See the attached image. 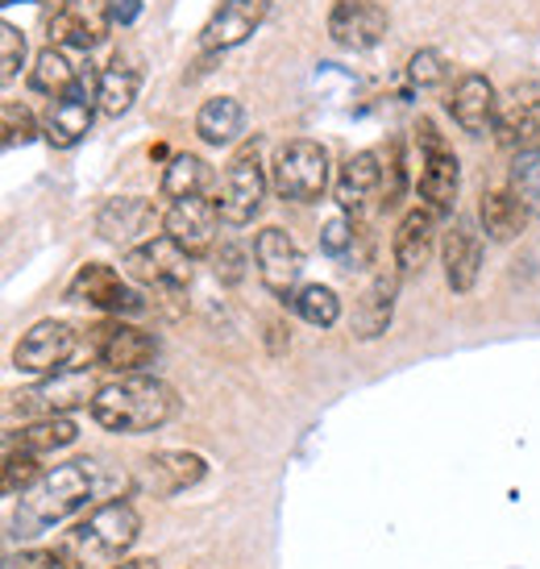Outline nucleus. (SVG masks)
Wrapping results in <instances>:
<instances>
[{"instance_id":"nucleus-1","label":"nucleus","mask_w":540,"mask_h":569,"mask_svg":"<svg viewBox=\"0 0 540 569\" xmlns=\"http://www.w3.org/2000/svg\"><path fill=\"white\" fill-rule=\"evenodd\" d=\"M179 411V396L171 382L154 379V375H117V379L100 382L92 399V420L104 432L117 437H142L154 428L171 425Z\"/></svg>"},{"instance_id":"nucleus-2","label":"nucleus","mask_w":540,"mask_h":569,"mask_svg":"<svg viewBox=\"0 0 540 569\" xmlns=\"http://www.w3.org/2000/svg\"><path fill=\"white\" fill-rule=\"evenodd\" d=\"M96 495V461L92 458H76L54 466L38 478L21 503H17L13 516V540H33L59 528L63 520H71L80 507H88V499Z\"/></svg>"},{"instance_id":"nucleus-3","label":"nucleus","mask_w":540,"mask_h":569,"mask_svg":"<svg viewBox=\"0 0 540 569\" xmlns=\"http://www.w3.org/2000/svg\"><path fill=\"white\" fill-rule=\"evenodd\" d=\"M142 537V516L129 499H104L96 503L80 523H71L63 540L54 545L76 569H112L129 557Z\"/></svg>"},{"instance_id":"nucleus-4","label":"nucleus","mask_w":540,"mask_h":569,"mask_svg":"<svg viewBox=\"0 0 540 569\" xmlns=\"http://www.w3.org/2000/svg\"><path fill=\"white\" fill-rule=\"evenodd\" d=\"M416 191H420V204L437 212V217H449L453 204H458V188H461V162L453 154V146L437 133L432 121H420L416 126Z\"/></svg>"},{"instance_id":"nucleus-5","label":"nucleus","mask_w":540,"mask_h":569,"mask_svg":"<svg viewBox=\"0 0 540 569\" xmlns=\"http://www.w3.org/2000/svg\"><path fill=\"white\" fill-rule=\"evenodd\" d=\"M270 188L279 200L291 204H312L329 188V154L324 146L312 138H296V142L279 146L274 167H270Z\"/></svg>"},{"instance_id":"nucleus-6","label":"nucleus","mask_w":540,"mask_h":569,"mask_svg":"<svg viewBox=\"0 0 540 569\" xmlns=\"http://www.w3.org/2000/svg\"><path fill=\"white\" fill-rule=\"evenodd\" d=\"M262 200H267V167H262V150L258 142H246L229 159L221 174V191H217V212H221L224 224H250L262 212Z\"/></svg>"},{"instance_id":"nucleus-7","label":"nucleus","mask_w":540,"mask_h":569,"mask_svg":"<svg viewBox=\"0 0 540 569\" xmlns=\"http://www.w3.org/2000/svg\"><path fill=\"white\" fill-rule=\"evenodd\" d=\"M80 341L83 337L76 325H67V320H38L30 332H21V341L13 349V366L21 375H38V379L59 375V370L76 362Z\"/></svg>"},{"instance_id":"nucleus-8","label":"nucleus","mask_w":540,"mask_h":569,"mask_svg":"<svg viewBox=\"0 0 540 569\" xmlns=\"http://www.w3.org/2000/svg\"><path fill=\"white\" fill-rule=\"evenodd\" d=\"M88 346H92V362L100 370H112V375H142L159 353V341L150 332L126 325L121 317L88 329Z\"/></svg>"},{"instance_id":"nucleus-9","label":"nucleus","mask_w":540,"mask_h":569,"mask_svg":"<svg viewBox=\"0 0 540 569\" xmlns=\"http://www.w3.org/2000/svg\"><path fill=\"white\" fill-rule=\"evenodd\" d=\"M208 478V461L188 449H159L133 466V487L154 499H176Z\"/></svg>"},{"instance_id":"nucleus-10","label":"nucleus","mask_w":540,"mask_h":569,"mask_svg":"<svg viewBox=\"0 0 540 569\" xmlns=\"http://www.w3.org/2000/svg\"><path fill=\"white\" fill-rule=\"evenodd\" d=\"M96 379L92 370H83V366H67L59 375H47V379L30 387V391H21L13 396V408H21L26 416H67V411L76 408H92L96 399Z\"/></svg>"},{"instance_id":"nucleus-11","label":"nucleus","mask_w":540,"mask_h":569,"mask_svg":"<svg viewBox=\"0 0 540 569\" xmlns=\"http://www.w3.org/2000/svg\"><path fill=\"white\" fill-rule=\"evenodd\" d=\"M126 270L154 291H183L191 283V253L176 246L167 233H159V238L126 250Z\"/></svg>"},{"instance_id":"nucleus-12","label":"nucleus","mask_w":540,"mask_h":569,"mask_svg":"<svg viewBox=\"0 0 540 569\" xmlns=\"http://www.w3.org/2000/svg\"><path fill=\"white\" fill-rule=\"evenodd\" d=\"M96 104H100V76L92 71H83V80L71 88L67 96L59 100H50V112H47V142L54 150H71V146H80L88 138V129H92V117H96Z\"/></svg>"},{"instance_id":"nucleus-13","label":"nucleus","mask_w":540,"mask_h":569,"mask_svg":"<svg viewBox=\"0 0 540 569\" xmlns=\"http://www.w3.org/2000/svg\"><path fill=\"white\" fill-rule=\"evenodd\" d=\"M254 267H258V279H262V287H267L270 296L291 303L296 283H300V274H303V253H300V246L291 241L287 229L267 224V229L258 233L254 238Z\"/></svg>"},{"instance_id":"nucleus-14","label":"nucleus","mask_w":540,"mask_h":569,"mask_svg":"<svg viewBox=\"0 0 540 569\" xmlns=\"http://www.w3.org/2000/svg\"><path fill=\"white\" fill-rule=\"evenodd\" d=\"M162 229V212L142 196H117L109 204L96 212V233L109 241V246H121V250H133L142 241L159 238Z\"/></svg>"},{"instance_id":"nucleus-15","label":"nucleus","mask_w":540,"mask_h":569,"mask_svg":"<svg viewBox=\"0 0 540 569\" xmlns=\"http://www.w3.org/2000/svg\"><path fill=\"white\" fill-rule=\"evenodd\" d=\"M67 296L80 303H92L109 317H138L146 308V300L133 291V287L121 279V270L104 267V262H88V267L76 270V279L67 287Z\"/></svg>"},{"instance_id":"nucleus-16","label":"nucleus","mask_w":540,"mask_h":569,"mask_svg":"<svg viewBox=\"0 0 540 569\" xmlns=\"http://www.w3.org/2000/svg\"><path fill=\"white\" fill-rule=\"evenodd\" d=\"M217 224H221V212H217V200H204V196H191V200H171V208L162 212V233L183 246L191 258H204L217 246Z\"/></svg>"},{"instance_id":"nucleus-17","label":"nucleus","mask_w":540,"mask_h":569,"mask_svg":"<svg viewBox=\"0 0 540 569\" xmlns=\"http://www.w3.org/2000/svg\"><path fill=\"white\" fill-rule=\"evenodd\" d=\"M109 0H63V9L50 17V47L88 50L109 38Z\"/></svg>"},{"instance_id":"nucleus-18","label":"nucleus","mask_w":540,"mask_h":569,"mask_svg":"<svg viewBox=\"0 0 540 569\" xmlns=\"http://www.w3.org/2000/svg\"><path fill=\"white\" fill-rule=\"evenodd\" d=\"M494 142L508 146V150H532V146H540V83H516L499 100Z\"/></svg>"},{"instance_id":"nucleus-19","label":"nucleus","mask_w":540,"mask_h":569,"mask_svg":"<svg viewBox=\"0 0 540 569\" xmlns=\"http://www.w3.org/2000/svg\"><path fill=\"white\" fill-rule=\"evenodd\" d=\"M437 212L420 204L412 208L403 221H399L396 238H391V267L399 270V279H416V274H424L432 258V246H437Z\"/></svg>"},{"instance_id":"nucleus-20","label":"nucleus","mask_w":540,"mask_h":569,"mask_svg":"<svg viewBox=\"0 0 540 569\" xmlns=\"http://www.w3.org/2000/svg\"><path fill=\"white\" fill-rule=\"evenodd\" d=\"M387 9L374 0H337L329 13V33L337 47L346 50H370L387 38Z\"/></svg>"},{"instance_id":"nucleus-21","label":"nucleus","mask_w":540,"mask_h":569,"mask_svg":"<svg viewBox=\"0 0 540 569\" xmlns=\"http://www.w3.org/2000/svg\"><path fill=\"white\" fill-rule=\"evenodd\" d=\"M399 283H403V279H399L396 267H382L379 274L366 283V291L358 296V303H353V320H350V329L358 341H374V337H382V332L391 329Z\"/></svg>"},{"instance_id":"nucleus-22","label":"nucleus","mask_w":540,"mask_h":569,"mask_svg":"<svg viewBox=\"0 0 540 569\" xmlns=\"http://www.w3.org/2000/svg\"><path fill=\"white\" fill-rule=\"evenodd\" d=\"M449 112L470 138H482V133H494V117H499V96H494V83L478 71H466L453 92H449Z\"/></svg>"},{"instance_id":"nucleus-23","label":"nucleus","mask_w":540,"mask_h":569,"mask_svg":"<svg viewBox=\"0 0 540 569\" xmlns=\"http://www.w3.org/2000/svg\"><path fill=\"white\" fill-rule=\"evenodd\" d=\"M270 0H224L221 9L212 13V21L204 26V50H233L241 47L250 33H258V26L267 21Z\"/></svg>"},{"instance_id":"nucleus-24","label":"nucleus","mask_w":540,"mask_h":569,"mask_svg":"<svg viewBox=\"0 0 540 569\" xmlns=\"http://www.w3.org/2000/svg\"><path fill=\"white\" fill-rule=\"evenodd\" d=\"M441 262H446V283L453 296H470L482 270V241L466 221L449 224L446 241H441Z\"/></svg>"},{"instance_id":"nucleus-25","label":"nucleus","mask_w":540,"mask_h":569,"mask_svg":"<svg viewBox=\"0 0 540 569\" xmlns=\"http://www.w3.org/2000/svg\"><path fill=\"white\" fill-rule=\"evenodd\" d=\"M478 221H482V233L491 241H516L528 229L532 212H528V204L511 188H494V191H482Z\"/></svg>"},{"instance_id":"nucleus-26","label":"nucleus","mask_w":540,"mask_h":569,"mask_svg":"<svg viewBox=\"0 0 540 569\" xmlns=\"http://www.w3.org/2000/svg\"><path fill=\"white\" fill-rule=\"evenodd\" d=\"M382 188V159L374 150H358L346 159L341 174H337V204L341 212H358V208Z\"/></svg>"},{"instance_id":"nucleus-27","label":"nucleus","mask_w":540,"mask_h":569,"mask_svg":"<svg viewBox=\"0 0 540 569\" xmlns=\"http://www.w3.org/2000/svg\"><path fill=\"white\" fill-rule=\"evenodd\" d=\"M76 437H80V428H76L71 416H38L26 428H13L4 437V445H17V449H30L38 458H47V453H59L67 445H76Z\"/></svg>"},{"instance_id":"nucleus-28","label":"nucleus","mask_w":540,"mask_h":569,"mask_svg":"<svg viewBox=\"0 0 540 569\" xmlns=\"http://www.w3.org/2000/svg\"><path fill=\"white\" fill-rule=\"evenodd\" d=\"M83 71H88V63H76V59L67 54V47H47L38 59H33L30 88L33 92L50 96V100H59V96H67L83 80Z\"/></svg>"},{"instance_id":"nucleus-29","label":"nucleus","mask_w":540,"mask_h":569,"mask_svg":"<svg viewBox=\"0 0 540 569\" xmlns=\"http://www.w3.org/2000/svg\"><path fill=\"white\" fill-rule=\"evenodd\" d=\"M196 133H200V142H208V146L238 142L241 133H246V109H241L233 96H212V100H204L200 112H196Z\"/></svg>"},{"instance_id":"nucleus-30","label":"nucleus","mask_w":540,"mask_h":569,"mask_svg":"<svg viewBox=\"0 0 540 569\" xmlns=\"http://www.w3.org/2000/svg\"><path fill=\"white\" fill-rule=\"evenodd\" d=\"M138 88H142V71H138V67H129L126 59L117 54V59L100 71V109L109 112V117H121V112L133 109Z\"/></svg>"},{"instance_id":"nucleus-31","label":"nucleus","mask_w":540,"mask_h":569,"mask_svg":"<svg viewBox=\"0 0 540 569\" xmlns=\"http://www.w3.org/2000/svg\"><path fill=\"white\" fill-rule=\"evenodd\" d=\"M208 162L196 154H176L162 171V196L167 200H191V196H204L208 188Z\"/></svg>"},{"instance_id":"nucleus-32","label":"nucleus","mask_w":540,"mask_h":569,"mask_svg":"<svg viewBox=\"0 0 540 569\" xmlns=\"http://www.w3.org/2000/svg\"><path fill=\"white\" fill-rule=\"evenodd\" d=\"M291 308H296V317L308 320V325H317V329H333L337 320H341V300H337L333 287H324V283L300 287V291L291 296Z\"/></svg>"},{"instance_id":"nucleus-33","label":"nucleus","mask_w":540,"mask_h":569,"mask_svg":"<svg viewBox=\"0 0 540 569\" xmlns=\"http://www.w3.org/2000/svg\"><path fill=\"white\" fill-rule=\"evenodd\" d=\"M47 475L42 470V458L30 453V449H17V445H4V470H0V487L4 495L13 499V495H26V490L38 482V478Z\"/></svg>"},{"instance_id":"nucleus-34","label":"nucleus","mask_w":540,"mask_h":569,"mask_svg":"<svg viewBox=\"0 0 540 569\" xmlns=\"http://www.w3.org/2000/svg\"><path fill=\"white\" fill-rule=\"evenodd\" d=\"M508 188L524 200L532 217H540V146H532V150H516Z\"/></svg>"},{"instance_id":"nucleus-35","label":"nucleus","mask_w":540,"mask_h":569,"mask_svg":"<svg viewBox=\"0 0 540 569\" xmlns=\"http://www.w3.org/2000/svg\"><path fill=\"white\" fill-rule=\"evenodd\" d=\"M403 191H408V159H403V142H391V150H387V162H382L379 204L382 208H399Z\"/></svg>"},{"instance_id":"nucleus-36","label":"nucleus","mask_w":540,"mask_h":569,"mask_svg":"<svg viewBox=\"0 0 540 569\" xmlns=\"http://www.w3.org/2000/svg\"><path fill=\"white\" fill-rule=\"evenodd\" d=\"M0 129H4V150H13V146H26L38 133V121H33V112L26 104L4 100L0 104Z\"/></svg>"},{"instance_id":"nucleus-37","label":"nucleus","mask_w":540,"mask_h":569,"mask_svg":"<svg viewBox=\"0 0 540 569\" xmlns=\"http://www.w3.org/2000/svg\"><path fill=\"white\" fill-rule=\"evenodd\" d=\"M408 80L416 88H437V83L449 80V63L441 50H416L412 59H408Z\"/></svg>"},{"instance_id":"nucleus-38","label":"nucleus","mask_w":540,"mask_h":569,"mask_svg":"<svg viewBox=\"0 0 540 569\" xmlns=\"http://www.w3.org/2000/svg\"><path fill=\"white\" fill-rule=\"evenodd\" d=\"M212 274H217V283H224V287H238L241 279H246V250L241 246H233V241H221V246H212Z\"/></svg>"},{"instance_id":"nucleus-39","label":"nucleus","mask_w":540,"mask_h":569,"mask_svg":"<svg viewBox=\"0 0 540 569\" xmlns=\"http://www.w3.org/2000/svg\"><path fill=\"white\" fill-rule=\"evenodd\" d=\"M358 229H362V224H353L350 217L341 212V217H333V221L320 229V250L329 253V258H350L353 241H358Z\"/></svg>"},{"instance_id":"nucleus-40","label":"nucleus","mask_w":540,"mask_h":569,"mask_svg":"<svg viewBox=\"0 0 540 569\" xmlns=\"http://www.w3.org/2000/svg\"><path fill=\"white\" fill-rule=\"evenodd\" d=\"M21 63H26V33L4 21V26H0V80L13 83Z\"/></svg>"},{"instance_id":"nucleus-41","label":"nucleus","mask_w":540,"mask_h":569,"mask_svg":"<svg viewBox=\"0 0 540 569\" xmlns=\"http://www.w3.org/2000/svg\"><path fill=\"white\" fill-rule=\"evenodd\" d=\"M4 569H76L59 549H26L21 557H9Z\"/></svg>"},{"instance_id":"nucleus-42","label":"nucleus","mask_w":540,"mask_h":569,"mask_svg":"<svg viewBox=\"0 0 540 569\" xmlns=\"http://www.w3.org/2000/svg\"><path fill=\"white\" fill-rule=\"evenodd\" d=\"M138 13H142V0H109L112 26H133Z\"/></svg>"},{"instance_id":"nucleus-43","label":"nucleus","mask_w":540,"mask_h":569,"mask_svg":"<svg viewBox=\"0 0 540 569\" xmlns=\"http://www.w3.org/2000/svg\"><path fill=\"white\" fill-rule=\"evenodd\" d=\"M112 569H162V566H159V557H126L121 566H112Z\"/></svg>"}]
</instances>
